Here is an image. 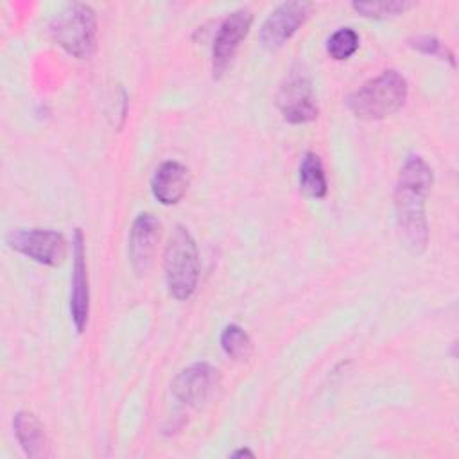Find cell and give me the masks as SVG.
<instances>
[{
    "mask_svg": "<svg viewBox=\"0 0 459 459\" xmlns=\"http://www.w3.org/2000/svg\"><path fill=\"white\" fill-rule=\"evenodd\" d=\"M276 104L281 117L289 124H305L317 118V106L314 102L312 82L307 70L298 65L294 66L280 86Z\"/></svg>",
    "mask_w": 459,
    "mask_h": 459,
    "instance_id": "5b68a950",
    "label": "cell"
},
{
    "mask_svg": "<svg viewBox=\"0 0 459 459\" xmlns=\"http://www.w3.org/2000/svg\"><path fill=\"white\" fill-rule=\"evenodd\" d=\"M414 4L405 0H382V2H353L351 7L360 13L366 18H393L398 14H403L407 9H411Z\"/></svg>",
    "mask_w": 459,
    "mask_h": 459,
    "instance_id": "e0dca14e",
    "label": "cell"
},
{
    "mask_svg": "<svg viewBox=\"0 0 459 459\" xmlns=\"http://www.w3.org/2000/svg\"><path fill=\"white\" fill-rule=\"evenodd\" d=\"M242 455H247V457H255V452H251L249 448H238L231 454V457H242Z\"/></svg>",
    "mask_w": 459,
    "mask_h": 459,
    "instance_id": "d6986e66",
    "label": "cell"
},
{
    "mask_svg": "<svg viewBox=\"0 0 459 459\" xmlns=\"http://www.w3.org/2000/svg\"><path fill=\"white\" fill-rule=\"evenodd\" d=\"M188 169L176 160H167L154 170L151 179V192L158 203L170 206L181 201L188 190Z\"/></svg>",
    "mask_w": 459,
    "mask_h": 459,
    "instance_id": "7c38bea8",
    "label": "cell"
},
{
    "mask_svg": "<svg viewBox=\"0 0 459 459\" xmlns=\"http://www.w3.org/2000/svg\"><path fill=\"white\" fill-rule=\"evenodd\" d=\"M158 238L160 221L152 213H140L129 231V260L138 274L149 271Z\"/></svg>",
    "mask_w": 459,
    "mask_h": 459,
    "instance_id": "8fae6325",
    "label": "cell"
},
{
    "mask_svg": "<svg viewBox=\"0 0 459 459\" xmlns=\"http://www.w3.org/2000/svg\"><path fill=\"white\" fill-rule=\"evenodd\" d=\"M407 93L405 77L396 70H384L351 91L346 104L360 120H382L405 104Z\"/></svg>",
    "mask_w": 459,
    "mask_h": 459,
    "instance_id": "7a4b0ae2",
    "label": "cell"
},
{
    "mask_svg": "<svg viewBox=\"0 0 459 459\" xmlns=\"http://www.w3.org/2000/svg\"><path fill=\"white\" fill-rule=\"evenodd\" d=\"M299 186L308 197L314 199H323L328 192L325 169L316 152L307 151L299 161Z\"/></svg>",
    "mask_w": 459,
    "mask_h": 459,
    "instance_id": "5bb4252c",
    "label": "cell"
},
{
    "mask_svg": "<svg viewBox=\"0 0 459 459\" xmlns=\"http://www.w3.org/2000/svg\"><path fill=\"white\" fill-rule=\"evenodd\" d=\"M215 369L208 362H194L181 369L172 382V394L188 407H201L213 385Z\"/></svg>",
    "mask_w": 459,
    "mask_h": 459,
    "instance_id": "30bf717a",
    "label": "cell"
},
{
    "mask_svg": "<svg viewBox=\"0 0 459 459\" xmlns=\"http://www.w3.org/2000/svg\"><path fill=\"white\" fill-rule=\"evenodd\" d=\"M7 244L27 258L50 267L61 265L66 258V242L63 235L54 230L18 228L7 235Z\"/></svg>",
    "mask_w": 459,
    "mask_h": 459,
    "instance_id": "8992f818",
    "label": "cell"
},
{
    "mask_svg": "<svg viewBox=\"0 0 459 459\" xmlns=\"http://www.w3.org/2000/svg\"><path fill=\"white\" fill-rule=\"evenodd\" d=\"M14 434L29 457H45L48 454V439L38 416L30 411H18L13 420Z\"/></svg>",
    "mask_w": 459,
    "mask_h": 459,
    "instance_id": "4fadbf2b",
    "label": "cell"
},
{
    "mask_svg": "<svg viewBox=\"0 0 459 459\" xmlns=\"http://www.w3.org/2000/svg\"><path fill=\"white\" fill-rule=\"evenodd\" d=\"M312 11L310 2L290 0L280 4L260 27V41L267 48H280L307 22Z\"/></svg>",
    "mask_w": 459,
    "mask_h": 459,
    "instance_id": "ba28073f",
    "label": "cell"
},
{
    "mask_svg": "<svg viewBox=\"0 0 459 459\" xmlns=\"http://www.w3.org/2000/svg\"><path fill=\"white\" fill-rule=\"evenodd\" d=\"M360 38L351 27H341L326 41V52L330 54L332 59L335 61H344L351 57L359 50Z\"/></svg>",
    "mask_w": 459,
    "mask_h": 459,
    "instance_id": "9a60e30c",
    "label": "cell"
},
{
    "mask_svg": "<svg viewBox=\"0 0 459 459\" xmlns=\"http://www.w3.org/2000/svg\"><path fill=\"white\" fill-rule=\"evenodd\" d=\"M409 45L423 54H430V56H436V57H441V59H448L452 63V66L455 65L454 63V54L434 36H416L412 39H409Z\"/></svg>",
    "mask_w": 459,
    "mask_h": 459,
    "instance_id": "ac0fdd59",
    "label": "cell"
},
{
    "mask_svg": "<svg viewBox=\"0 0 459 459\" xmlns=\"http://www.w3.org/2000/svg\"><path fill=\"white\" fill-rule=\"evenodd\" d=\"M221 348L228 357L242 360L251 353V339L242 326L231 323L221 333Z\"/></svg>",
    "mask_w": 459,
    "mask_h": 459,
    "instance_id": "2e32d148",
    "label": "cell"
},
{
    "mask_svg": "<svg viewBox=\"0 0 459 459\" xmlns=\"http://www.w3.org/2000/svg\"><path fill=\"white\" fill-rule=\"evenodd\" d=\"M72 289H70V316L75 330L81 333L86 328L90 314V287L86 269L84 235L77 228L74 233V269H72Z\"/></svg>",
    "mask_w": 459,
    "mask_h": 459,
    "instance_id": "9c48e42d",
    "label": "cell"
},
{
    "mask_svg": "<svg viewBox=\"0 0 459 459\" xmlns=\"http://www.w3.org/2000/svg\"><path fill=\"white\" fill-rule=\"evenodd\" d=\"M165 281L169 294L176 299H188L199 281L201 264L194 237L183 226H178L165 247Z\"/></svg>",
    "mask_w": 459,
    "mask_h": 459,
    "instance_id": "3957f363",
    "label": "cell"
},
{
    "mask_svg": "<svg viewBox=\"0 0 459 459\" xmlns=\"http://www.w3.org/2000/svg\"><path fill=\"white\" fill-rule=\"evenodd\" d=\"M434 183L430 165L416 154L405 158L394 186V217L403 246L420 255L429 244L425 203Z\"/></svg>",
    "mask_w": 459,
    "mask_h": 459,
    "instance_id": "6da1fadb",
    "label": "cell"
},
{
    "mask_svg": "<svg viewBox=\"0 0 459 459\" xmlns=\"http://www.w3.org/2000/svg\"><path fill=\"white\" fill-rule=\"evenodd\" d=\"M253 23V14L247 7L230 13L221 23L212 48V72L219 79L231 65L240 43L246 39Z\"/></svg>",
    "mask_w": 459,
    "mask_h": 459,
    "instance_id": "52a82bcc",
    "label": "cell"
},
{
    "mask_svg": "<svg viewBox=\"0 0 459 459\" xmlns=\"http://www.w3.org/2000/svg\"><path fill=\"white\" fill-rule=\"evenodd\" d=\"M52 39L77 59L93 54L97 43V16L88 4L74 2L65 5L50 20Z\"/></svg>",
    "mask_w": 459,
    "mask_h": 459,
    "instance_id": "277c9868",
    "label": "cell"
}]
</instances>
